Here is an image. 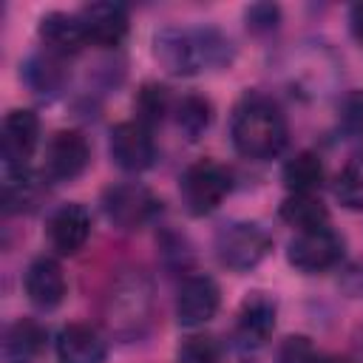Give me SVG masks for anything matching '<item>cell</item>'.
Listing matches in <instances>:
<instances>
[{"label":"cell","instance_id":"cell-1","mask_svg":"<svg viewBox=\"0 0 363 363\" xmlns=\"http://www.w3.org/2000/svg\"><path fill=\"white\" fill-rule=\"evenodd\" d=\"M153 57L173 77H193L201 68H221L233 60L230 40L216 28L167 26L153 34Z\"/></svg>","mask_w":363,"mask_h":363},{"label":"cell","instance_id":"cell-2","mask_svg":"<svg viewBox=\"0 0 363 363\" xmlns=\"http://www.w3.org/2000/svg\"><path fill=\"white\" fill-rule=\"evenodd\" d=\"M230 136H233V147L244 159L264 162L286 147V119L269 96L247 94L233 111Z\"/></svg>","mask_w":363,"mask_h":363},{"label":"cell","instance_id":"cell-3","mask_svg":"<svg viewBox=\"0 0 363 363\" xmlns=\"http://www.w3.org/2000/svg\"><path fill=\"white\" fill-rule=\"evenodd\" d=\"M153 312V286L142 272H125L113 281L108 301H105V320L108 329L122 337L133 340L142 337V332L150 323Z\"/></svg>","mask_w":363,"mask_h":363},{"label":"cell","instance_id":"cell-4","mask_svg":"<svg viewBox=\"0 0 363 363\" xmlns=\"http://www.w3.org/2000/svg\"><path fill=\"white\" fill-rule=\"evenodd\" d=\"M230 170L213 159L193 162L179 179V196L190 216H210L230 193Z\"/></svg>","mask_w":363,"mask_h":363},{"label":"cell","instance_id":"cell-5","mask_svg":"<svg viewBox=\"0 0 363 363\" xmlns=\"http://www.w3.org/2000/svg\"><path fill=\"white\" fill-rule=\"evenodd\" d=\"M272 250V235L255 221H233L216 235V255L233 272L255 269Z\"/></svg>","mask_w":363,"mask_h":363},{"label":"cell","instance_id":"cell-6","mask_svg":"<svg viewBox=\"0 0 363 363\" xmlns=\"http://www.w3.org/2000/svg\"><path fill=\"white\" fill-rule=\"evenodd\" d=\"M340 258H343V238L329 224L326 227L295 233L289 238V244H286V261H289V267H295L298 272H306V275L326 272Z\"/></svg>","mask_w":363,"mask_h":363},{"label":"cell","instance_id":"cell-7","mask_svg":"<svg viewBox=\"0 0 363 363\" xmlns=\"http://www.w3.org/2000/svg\"><path fill=\"white\" fill-rule=\"evenodd\" d=\"M102 210L119 230H139L159 213V201L145 184L122 182L102 193Z\"/></svg>","mask_w":363,"mask_h":363},{"label":"cell","instance_id":"cell-8","mask_svg":"<svg viewBox=\"0 0 363 363\" xmlns=\"http://www.w3.org/2000/svg\"><path fill=\"white\" fill-rule=\"evenodd\" d=\"M40 142V119L28 108H14L3 119L0 130V156L6 170H26L31 153Z\"/></svg>","mask_w":363,"mask_h":363},{"label":"cell","instance_id":"cell-9","mask_svg":"<svg viewBox=\"0 0 363 363\" xmlns=\"http://www.w3.org/2000/svg\"><path fill=\"white\" fill-rule=\"evenodd\" d=\"M111 159L119 170L125 173H142L153 164L156 159V145L150 136V128L139 122H119L111 128V142H108Z\"/></svg>","mask_w":363,"mask_h":363},{"label":"cell","instance_id":"cell-10","mask_svg":"<svg viewBox=\"0 0 363 363\" xmlns=\"http://www.w3.org/2000/svg\"><path fill=\"white\" fill-rule=\"evenodd\" d=\"M218 303H221V289L210 275H201V272L187 275L176 292V318L182 326L196 329L216 318Z\"/></svg>","mask_w":363,"mask_h":363},{"label":"cell","instance_id":"cell-11","mask_svg":"<svg viewBox=\"0 0 363 363\" xmlns=\"http://www.w3.org/2000/svg\"><path fill=\"white\" fill-rule=\"evenodd\" d=\"M91 164V145L79 130H57L45 147V173L54 182H74Z\"/></svg>","mask_w":363,"mask_h":363},{"label":"cell","instance_id":"cell-12","mask_svg":"<svg viewBox=\"0 0 363 363\" xmlns=\"http://www.w3.org/2000/svg\"><path fill=\"white\" fill-rule=\"evenodd\" d=\"M79 23L85 28L88 43L102 45V48H116L130 28L128 11L119 3H88L79 9Z\"/></svg>","mask_w":363,"mask_h":363},{"label":"cell","instance_id":"cell-13","mask_svg":"<svg viewBox=\"0 0 363 363\" xmlns=\"http://www.w3.org/2000/svg\"><path fill=\"white\" fill-rule=\"evenodd\" d=\"M48 244L60 255H77L91 235V213L82 204H60L45 224Z\"/></svg>","mask_w":363,"mask_h":363},{"label":"cell","instance_id":"cell-14","mask_svg":"<svg viewBox=\"0 0 363 363\" xmlns=\"http://www.w3.org/2000/svg\"><path fill=\"white\" fill-rule=\"evenodd\" d=\"M26 295L28 301L37 306V309H54L62 303L65 292H68V284H65V272L60 267L57 258H34L26 269Z\"/></svg>","mask_w":363,"mask_h":363},{"label":"cell","instance_id":"cell-15","mask_svg":"<svg viewBox=\"0 0 363 363\" xmlns=\"http://www.w3.org/2000/svg\"><path fill=\"white\" fill-rule=\"evenodd\" d=\"M37 34L45 43L48 54H54L60 60L62 57H74L88 45V37H85V28H82L79 17L77 14H65V11L43 14L40 26H37Z\"/></svg>","mask_w":363,"mask_h":363},{"label":"cell","instance_id":"cell-16","mask_svg":"<svg viewBox=\"0 0 363 363\" xmlns=\"http://www.w3.org/2000/svg\"><path fill=\"white\" fill-rule=\"evenodd\" d=\"M60 363H105L108 346L102 335L88 323H68L57 335Z\"/></svg>","mask_w":363,"mask_h":363},{"label":"cell","instance_id":"cell-17","mask_svg":"<svg viewBox=\"0 0 363 363\" xmlns=\"http://www.w3.org/2000/svg\"><path fill=\"white\" fill-rule=\"evenodd\" d=\"M275 301L267 298L264 292H252L250 298H244L241 309H238V337L244 346H264L272 332H275Z\"/></svg>","mask_w":363,"mask_h":363},{"label":"cell","instance_id":"cell-18","mask_svg":"<svg viewBox=\"0 0 363 363\" xmlns=\"http://www.w3.org/2000/svg\"><path fill=\"white\" fill-rule=\"evenodd\" d=\"M45 349V329L34 318H17L6 326L3 335V360L6 363H37Z\"/></svg>","mask_w":363,"mask_h":363},{"label":"cell","instance_id":"cell-19","mask_svg":"<svg viewBox=\"0 0 363 363\" xmlns=\"http://www.w3.org/2000/svg\"><path fill=\"white\" fill-rule=\"evenodd\" d=\"M281 221H286L289 227H295L298 233L303 230H315V227H326L329 224V210L326 204L312 196V193H289L281 207H278Z\"/></svg>","mask_w":363,"mask_h":363},{"label":"cell","instance_id":"cell-20","mask_svg":"<svg viewBox=\"0 0 363 363\" xmlns=\"http://www.w3.org/2000/svg\"><path fill=\"white\" fill-rule=\"evenodd\" d=\"M20 77L26 79V85L40 94V96H54L62 91L65 85V68H62V60L54 57V54H37V57H28L23 62V71Z\"/></svg>","mask_w":363,"mask_h":363},{"label":"cell","instance_id":"cell-21","mask_svg":"<svg viewBox=\"0 0 363 363\" xmlns=\"http://www.w3.org/2000/svg\"><path fill=\"white\" fill-rule=\"evenodd\" d=\"M284 184L289 193H312L323 184V162L312 150H301L284 164Z\"/></svg>","mask_w":363,"mask_h":363},{"label":"cell","instance_id":"cell-22","mask_svg":"<svg viewBox=\"0 0 363 363\" xmlns=\"http://www.w3.org/2000/svg\"><path fill=\"white\" fill-rule=\"evenodd\" d=\"M213 125V105L210 99L199 96V94H187L182 96V102L176 105V128L182 130V136L187 142H196L207 133V128Z\"/></svg>","mask_w":363,"mask_h":363},{"label":"cell","instance_id":"cell-23","mask_svg":"<svg viewBox=\"0 0 363 363\" xmlns=\"http://www.w3.org/2000/svg\"><path fill=\"white\" fill-rule=\"evenodd\" d=\"M133 111H136V122L139 125H145V128L159 125L167 116V111H170V94H167V88L159 85V82H145L136 91Z\"/></svg>","mask_w":363,"mask_h":363},{"label":"cell","instance_id":"cell-24","mask_svg":"<svg viewBox=\"0 0 363 363\" xmlns=\"http://www.w3.org/2000/svg\"><path fill=\"white\" fill-rule=\"evenodd\" d=\"M335 196L349 210H363V150L354 153L335 179Z\"/></svg>","mask_w":363,"mask_h":363},{"label":"cell","instance_id":"cell-25","mask_svg":"<svg viewBox=\"0 0 363 363\" xmlns=\"http://www.w3.org/2000/svg\"><path fill=\"white\" fill-rule=\"evenodd\" d=\"M176 363H221V349L207 335H190L176 352Z\"/></svg>","mask_w":363,"mask_h":363},{"label":"cell","instance_id":"cell-26","mask_svg":"<svg viewBox=\"0 0 363 363\" xmlns=\"http://www.w3.org/2000/svg\"><path fill=\"white\" fill-rule=\"evenodd\" d=\"M244 20H247V28L252 34H269L281 23V9L275 3H252L244 11Z\"/></svg>","mask_w":363,"mask_h":363},{"label":"cell","instance_id":"cell-27","mask_svg":"<svg viewBox=\"0 0 363 363\" xmlns=\"http://www.w3.org/2000/svg\"><path fill=\"white\" fill-rule=\"evenodd\" d=\"M278 363H320V354L303 335H292L278 349Z\"/></svg>","mask_w":363,"mask_h":363},{"label":"cell","instance_id":"cell-28","mask_svg":"<svg viewBox=\"0 0 363 363\" xmlns=\"http://www.w3.org/2000/svg\"><path fill=\"white\" fill-rule=\"evenodd\" d=\"M343 125L349 128V133L363 139V94L349 96V102L343 108Z\"/></svg>","mask_w":363,"mask_h":363},{"label":"cell","instance_id":"cell-29","mask_svg":"<svg viewBox=\"0 0 363 363\" xmlns=\"http://www.w3.org/2000/svg\"><path fill=\"white\" fill-rule=\"evenodd\" d=\"M349 28L354 34L357 43H363V3H354L349 9Z\"/></svg>","mask_w":363,"mask_h":363}]
</instances>
